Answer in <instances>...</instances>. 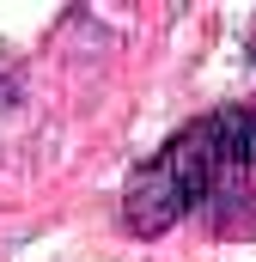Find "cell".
Returning <instances> with one entry per match:
<instances>
[{"mask_svg": "<svg viewBox=\"0 0 256 262\" xmlns=\"http://www.w3.org/2000/svg\"><path fill=\"white\" fill-rule=\"evenodd\" d=\"M207 207V152H201V128H183L171 134L134 177H128V195H122V213H128V232L140 238H159L171 232L183 213Z\"/></svg>", "mask_w": 256, "mask_h": 262, "instance_id": "1", "label": "cell"}]
</instances>
